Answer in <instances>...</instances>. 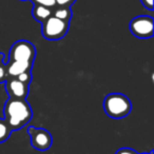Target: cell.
<instances>
[{"mask_svg": "<svg viewBox=\"0 0 154 154\" xmlns=\"http://www.w3.org/2000/svg\"><path fill=\"white\" fill-rule=\"evenodd\" d=\"M70 26V21L63 20L51 16L49 19L42 22L41 34L48 40H59L66 35Z\"/></svg>", "mask_w": 154, "mask_h": 154, "instance_id": "cell-3", "label": "cell"}, {"mask_svg": "<svg viewBox=\"0 0 154 154\" xmlns=\"http://www.w3.org/2000/svg\"><path fill=\"white\" fill-rule=\"evenodd\" d=\"M21 1H26V0H21Z\"/></svg>", "mask_w": 154, "mask_h": 154, "instance_id": "cell-20", "label": "cell"}, {"mask_svg": "<svg viewBox=\"0 0 154 154\" xmlns=\"http://www.w3.org/2000/svg\"><path fill=\"white\" fill-rule=\"evenodd\" d=\"M28 133L31 137V145L34 149L38 151H47L51 148L53 138L48 130L31 126L28 128Z\"/></svg>", "mask_w": 154, "mask_h": 154, "instance_id": "cell-6", "label": "cell"}, {"mask_svg": "<svg viewBox=\"0 0 154 154\" xmlns=\"http://www.w3.org/2000/svg\"><path fill=\"white\" fill-rule=\"evenodd\" d=\"M13 131L10 129L9 125L7 124L3 118H0V143H5L11 136V133Z\"/></svg>", "mask_w": 154, "mask_h": 154, "instance_id": "cell-11", "label": "cell"}, {"mask_svg": "<svg viewBox=\"0 0 154 154\" xmlns=\"http://www.w3.org/2000/svg\"><path fill=\"white\" fill-rule=\"evenodd\" d=\"M5 54L3 53H0V63H2L3 62V60H5Z\"/></svg>", "mask_w": 154, "mask_h": 154, "instance_id": "cell-18", "label": "cell"}, {"mask_svg": "<svg viewBox=\"0 0 154 154\" xmlns=\"http://www.w3.org/2000/svg\"><path fill=\"white\" fill-rule=\"evenodd\" d=\"M143 5L146 8L147 10H153V0H140Z\"/></svg>", "mask_w": 154, "mask_h": 154, "instance_id": "cell-17", "label": "cell"}, {"mask_svg": "<svg viewBox=\"0 0 154 154\" xmlns=\"http://www.w3.org/2000/svg\"><path fill=\"white\" fill-rule=\"evenodd\" d=\"M7 79H8L7 68H5V62H2V63H0V84L5 82V80Z\"/></svg>", "mask_w": 154, "mask_h": 154, "instance_id": "cell-14", "label": "cell"}, {"mask_svg": "<svg viewBox=\"0 0 154 154\" xmlns=\"http://www.w3.org/2000/svg\"><path fill=\"white\" fill-rule=\"evenodd\" d=\"M16 78H17L18 80H20L21 82H23V84L29 85V86H30L31 82H32V73L31 72L22 73V74L18 75Z\"/></svg>", "mask_w": 154, "mask_h": 154, "instance_id": "cell-13", "label": "cell"}, {"mask_svg": "<svg viewBox=\"0 0 154 154\" xmlns=\"http://www.w3.org/2000/svg\"><path fill=\"white\" fill-rule=\"evenodd\" d=\"M76 0H55L56 7H63V8H71L75 3Z\"/></svg>", "mask_w": 154, "mask_h": 154, "instance_id": "cell-15", "label": "cell"}, {"mask_svg": "<svg viewBox=\"0 0 154 154\" xmlns=\"http://www.w3.org/2000/svg\"><path fill=\"white\" fill-rule=\"evenodd\" d=\"M130 31L135 37L141 39L150 38L153 36L154 20L152 16L140 15L133 18L130 22Z\"/></svg>", "mask_w": 154, "mask_h": 154, "instance_id": "cell-5", "label": "cell"}, {"mask_svg": "<svg viewBox=\"0 0 154 154\" xmlns=\"http://www.w3.org/2000/svg\"><path fill=\"white\" fill-rule=\"evenodd\" d=\"M34 62L29 61H8L5 63L8 78L9 77H17L22 73L31 72Z\"/></svg>", "mask_w": 154, "mask_h": 154, "instance_id": "cell-8", "label": "cell"}, {"mask_svg": "<svg viewBox=\"0 0 154 154\" xmlns=\"http://www.w3.org/2000/svg\"><path fill=\"white\" fill-rule=\"evenodd\" d=\"M3 119L9 125L12 131L22 129L30 122L33 117V111L26 99L9 98L3 109Z\"/></svg>", "mask_w": 154, "mask_h": 154, "instance_id": "cell-1", "label": "cell"}, {"mask_svg": "<svg viewBox=\"0 0 154 154\" xmlns=\"http://www.w3.org/2000/svg\"><path fill=\"white\" fill-rule=\"evenodd\" d=\"M115 154H139L137 151L131 149V148H120L116 151Z\"/></svg>", "mask_w": 154, "mask_h": 154, "instance_id": "cell-16", "label": "cell"}, {"mask_svg": "<svg viewBox=\"0 0 154 154\" xmlns=\"http://www.w3.org/2000/svg\"><path fill=\"white\" fill-rule=\"evenodd\" d=\"M103 110L109 117L120 119L129 115L132 110L131 100L122 93H111L103 99Z\"/></svg>", "mask_w": 154, "mask_h": 154, "instance_id": "cell-2", "label": "cell"}, {"mask_svg": "<svg viewBox=\"0 0 154 154\" xmlns=\"http://www.w3.org/2000/svg\"><path fill=\"white\" fill-rule=\"evenodd\" d=\"M36 57V49L34 45L28 40H18L10 49L9 61H29L34 62Z\"/></svg>", "mask_w": 154, "mask_h": 154, "instance_id": "cell-4", "label": "cell"}, {"mask_svg": "<svg viewBox=\"0 0 154 154\" xmlns=\"http://www.w3.org/2000/svg\"><path fill=\"white\" fill-rule=\"evenodd\" d=\"M139 154H153V150L150 152H145V153H139Z\"/></svg>", "mask_w": 154, "mask_h": 154, "instance_id": "cell-19", "label": "cell"}, {"mask_svg": "<svg viewBox=\"0 0 154 154\" xmlns=\"http://www.w3.org/2000/svg\"><path fill=\"white\" fill-rule=\"evenodd\" d=\"M53 10L54 9H52V8H47L43 5H34L32 15L34 19L42 23L47 19H49L51 16H53Z\"/></svg>", "mask_w": 154, "mask_h": 154, "instance_id": "cell-9", "label": "cell"}, {"mask_svg": "<svg viewBox=\"0 0 154 154\" xmlns=\"http://www.w3.org/2000/svg\"><path fill=\"white\" fill-rule=\"evenodd\" d=\"M32 1L34 5H43V7L47 8H56V2L55 0H30Z\"/></svg>", "mask_w": 154, "mask_h": 154, "instance_id": "cell-12", "label": "cell"}, {"mask_svg": "<svg viewBox=\"0 0 154 154\" xmlns=\"http://www.w3.org/2000/svg\"><path fill=\"white\" fill-rule=\"evenodd\" d=\"M53 16L56 18L63 20V21H70L72 18V11L71 8H63V7H56L53 10Z\"/></svg>", "mask_w": 154, "mask_h": 154, "instance_id": "cell-10", "label": "cell"}, {"mask_svg": "<svg viewBox=\"0 0 154 154\" xmlns=\"http://www.w3.org/2000/svg\"><path fill=\"white\" fill-rule=\"evenodd\" d=\"M29 87V85L21 82L16 77H9L5 80V90L9 95V98L26 99L30 91Z\"/></svg>", "mask_w": 154, "mask_h": 154, "instance_id": "cell-7", "label": "cell"}]
</instances>
